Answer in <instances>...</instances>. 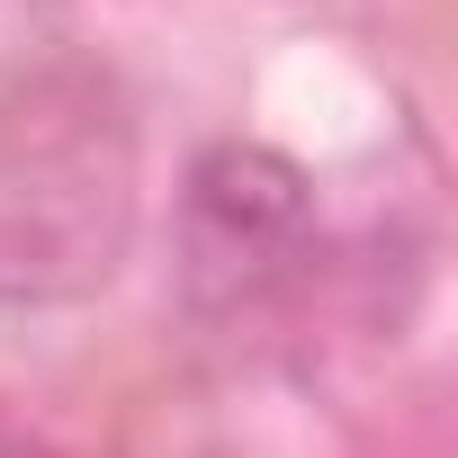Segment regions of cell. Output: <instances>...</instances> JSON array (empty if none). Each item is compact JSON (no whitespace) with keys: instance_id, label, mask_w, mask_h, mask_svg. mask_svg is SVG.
I'll use <instances>...</instances> for the list:
<instances>
[{"instance_id":"7a4b0ae2","label":"cell","mask_w":458,"mask_h":458,"mask_svg":"<svg viewBox=\"0 0 458 458\" xmlns=\"http://www.w3.org/2000/svg\"><path fill=\"white\" fill-rule=\"evenodd\" d=\"M0 458H55L37 431H19V422H0Z\"/></svg>"},{"instance_id":"6da1fadb","label":"cell","mask_w":458,"mask_h":458,"mask_svg":"<svg viewBox=\"0 0 458 458\" xmlns=\"http://www.w3.org/2000/svg\"><path fill=\"white\" fill-rule=\"evenodd\" d=\"M189 225H198V261H225V270L270 261L306 225V180L261 144H216L189 180Z\"/></svg>"}]
</instances>
